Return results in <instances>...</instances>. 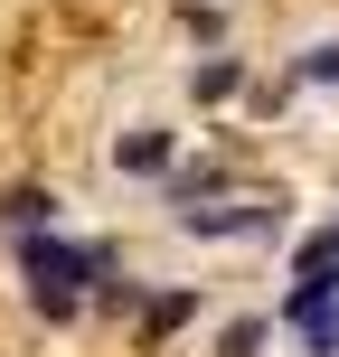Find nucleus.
Returning <instances> with one entry per match:
<instances>
[{
    "instance_id": "7",
    "label": "nucleus",
    "mask_w": 339,
    "mask_h": 357,
    "mask_svg": "<svg viewBox=\"0 0 339 357\" xmlns=\"http://www.w3.org/2000/svg\"><path fill=\"white\" fill-rule=\"evenodd\" d=\"M264 339H273V320H236L226 339H217V357H254V348H264Z\"/></svg>"
},
{
    "instance_id": "10",
    "label": "nucleus",
    "mask_w": 339,
    "mask_h": 357,
    "mask_svg": "<svg viewBox=\"0 0 339 357\" xmlns=\"http://www.w3.org/2000/svg\"><path fill=\"white\" fill-rule=\"evenodd\" d=\"M321 245H330V254H339V226H330V235H321Z\"/></svg>"
},
{
    "instance_id": "6",
    "label": "nucleus",
    "mask_w": 339,
    "mask_h": 357,
    "mask_svg": "<svg viewBox=\"0 0 339 357\" xmlns=\"http://www.w3.org/2000/svg\"><path fill=\"white\" fill-rule=\"evenodd\" d=\"M0 216H10L19 235H38V226H48V216H57V197H48V188H19V197H10V207H0Z\"/></svg>"
},
{
    "instance_id": "1",
    "label": "nucleus",
    "mask_w": 339,
    "mask_h": 357,
    "mask_svg": "<svg viewBox=\"0 0 339 357\" xmlns=\"http://www.w3.org/2000/svg\"><path fill=\"white\" fill-rule=\"evenodd\" d=\"M19 264H29L38 310H48V320H66V310H75V291L113 273V254H104V245H57V235H29V245H19Z\"/></svg>"
},
{
    "instance_id": "3",
    "label": "nucleus",
    "mask_w": 339,
    "mask_h": 357,
    "mask_svg": "<svg viewBox=\"0 0 339 357\" xmlns=\"http://www.w3.org/2000/svg\"><path fill=\"white\" fill-rule=\"evenodd\" d=\"M179 226L189 235H273L283 207H179Z\"/></svg>"
},
{
    "instance_id": "5",
    "label": "nucleus",
    "mask_w": 339,
    "mask_h": 357,
    "mask_svg": "<svg viewBox=\"0 0 339 357\" xmlns=\"http://www.w3.org/2000/svg\"><path fill=\"white\" fill-rule=\"evenodd\" d=\"M189 85H198V104H226V94L245 85V66H236V56H208V66H198Z\"/></svg>"
},
{
    "instance_id": "8",
    "label": "nucleus",
    "mask_w": 339,
    "mask_h": 357,
    "mask_svg": "<svg viewBox=\"0 0 339 357\" xmlns=\"http://www.w3.org/2000/svg\"><path fill=\"white\" fill-rule=\"evenodd\" d=\"M302 85H339V38H321V47L302 56Z\"/></svg>"
},
{
    "instance_id": "2",
    "label": "nucleus",
    "mask_w": 339,
    "mask_h": 357,
    "mask_svg": "<svg viewBox=\"0 0 339 357\" xmlns=\"http://www.w3.org/2000/svg\"><path fill=\"white\" fill-rule=\"evenodd\" d=\"M330 301H339V291H321V282H292V301H283V329H302L321 357H339V310Z\"/></svg>"
},
{
    "instance_id": "9",
    "label": "nucleus",
    "mask_w": 339,
    "mask_h": 357,
    "mask_svg": "<svg viewBox=\"0 0 339 357\" xmlns=\"http://www.w3.org/2000/svg\"><path fill=\"white\" fill-rule=\"evenodd\" d=\"M189 310H198L189 291H161V301H151V329H179V320H189Z\"/></svg>"
},
{
    "instance_id": "4",
    "label": "nucleus",
    "mask_w": 339,
    "mask_h": 357,
    "mask_svg": "<svg viewBox=\"0 0 339 357\" xmlns=\"http://www.w3.org/2000/svg\"><path fill=\"white\" fill-rule=\"evenodd\" d=\"M113 160H123V169H170V132H123Z\"/></svg>"
}]
</instances>
